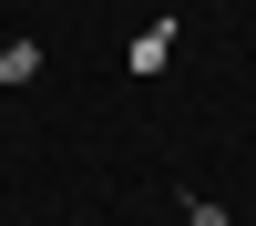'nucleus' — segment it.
I'll list each match as a JSON object with an SVG mask.
<instances>
[]
</instances>
